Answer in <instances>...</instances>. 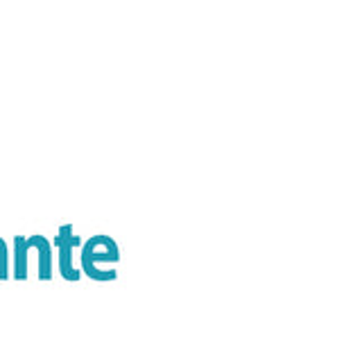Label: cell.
Here are the masks:
<instances>
[{
	"mask_svg": "<svg viewBox=\"0 0 362 362\" xmlns=\"http://www.w3.org/2000/svg\"><path fill=\"white\" fill-rule=\"evenodd\" d=\"M120 260V249L111 235L98 233L90 235L88 240L82 245V252H79V263H82V272L93 281H116L118 272L107 269L105 265H116Z\"/></svg>",
	"mask_w": 362,
	"mask_h": 362,
	"instance_id": "1",
	"label": "cell"
},
{
	"mask_svg": "<svg viewBox=\"0 0 362 362\" xmlns=\"http://www.w3.org/2000/svg\"><path fill=\"white\" fill-rule=\"evenodd\" d=\"M57 252H59V272L66 281H77L79 279V272L73 267V249L79 245V238L73 235V226L71 224H64L59 233L54 235V243Z\"/></svg>",
	"mask_w": 362,
	"mask_h": 362,
	"instance_id": "2",
	"label": "cell"
},
{
	"mask_svg": "<svg viewBox=\"0 0 362 362\" xmlns=\"http://www.w3.org/2000/svg\"><path fill=\"white\" fill-rule=\"evenodd\" d=\"M34 252H37V265H39V279L50 281L52 279V243L41 233H34Z\"/></svg>",
	"mask_w": 362,
	"mask_h": 362,
	"instance_id": "3",
	"label": "cell"
},
{
	"mask_svg": "<svg viewBox=\"0 0 362 362\" xmlns=\"http://www.w3.org/2000/svg\"><path fill=\"white\" fill-rule=\"evenodd\" d=\"M28 258H30V235H14V279H28Z\"/></svg>",
	"mask_w": 362,
	"mask_h": 362,
	"instance_id": "4",
	"label": "cell"
},
{
	"mask_svg": "<svg viewBox=\"0 0 362 362\" xmlns=\"http://www.w3.org/2000/svg\"><path fill=\"white\" fill-rule=\"evenodd\" d=\"M9 279V249L7 243L0 238V281Z\"/></svg>",
	"mask_w": 362,
	"mask_h": 362,
	"instance_id": "5",
	"label": "cell"
}]
</instances>
